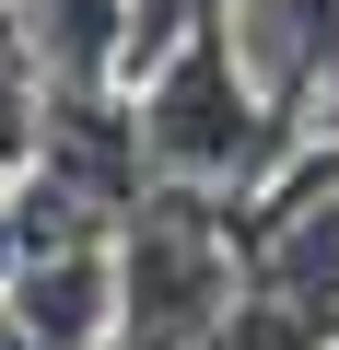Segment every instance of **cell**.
I'll return each instance as SVG.
<instances>
[{
    "instance_id": "obj_2",
    "label": "cell",
    "mask_w": 339,
    "mask_h": 350,
    "mask_svg": "<svg viewBox=\"0 0 339 350\" xmlns=\"http://www.w3.org/2000/svg\"><path fill=\"white\" fill-rule=\"evenodd\" d=\"M246 304V234L211 187H140L117 222V350H211Z\"/></svg>"
},
{
    "instance_id": "obj_4",
    "label": "cell",
    "mask_w": 339,
    "mask_h": 350,
    "mask_svg": "<svg viewBox=\"0 0 339 350\" xmlns=\"http://www.w3.org/2000/svg\"><path fill=\"white\" fill-rule=\"evenodd\" d=\"M0 350H12V315H0Z\"/></svg>"
},
{
    "instance_id": "obj_1",
    "label": "cell",
    "mask_w": 339,
    "mask_h": 350,
    "mask_svg": "<svg viewBox=\"0 0 339 350\" xmlns=\"http://www.w3.org/2000/svg\"><path fill=\"white\" fill-rule=\"evenodd\" d=\"M129 117H140V152H152V187L258 199L269 163H292V117H269V94L246 82V59L223 36V0L188 24V47L129 94Z\"/></svg>"
},
{
    "instance_id": "obj_5",
    "label": "cell",
    "mask_w": 339,
    "mask_h": 350,
    "mask_svg": "<svg viewBox=\"0 0 339 350\" xmlns=\"http://www.w3.org/2000/svg\"><path fill=\"white\" fill-rule=\"evenodd\" d=\"M0 12H24V0H0Z\"/></svg>"
},
{
    "instance_id": "obj_3",
    "label": "cell",
    "mask_w": 339,
    "mask_h": 350,
    "mask_svg": "<svg viewBox=\"0 0 339 350\" xmlns=\"http://www.w3.org/2000/svg\"><path fill=\"white\" fill-rule=\"evenodd\" d=\"M223 36L246 59V82L269 94V117H316L327 70H339V0H223Z\"/></svg>"
}]
</instances>
